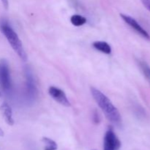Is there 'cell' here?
<instances>
[{
	"mask_svg": "<svg viewBox=\"0 0 150 150\" xmlns=\"http://www.w3.org/2000/svg\"><path fill=\"white\" fill-rule=\"evenodd\" d=\"M90 91L94 100L104 113L107 119L114 124L120 125L122 122L121 115L109 98L101 91L93 86L90 88Z\"/></svg>",
	"mask_w": 150,
	"mask_h": 150,
	"instance_id": "cell-1",
	"label": "cell"
},
{
	"mask_svg": "<svg viewBox=\"0 0 150 150\" xmlns=\"http://www.w3.org/2000/svg\"><path fill=\"white\" fill-rule=\"evenodd\" d=\"M0 30L2 32L3 35L5 36V38H7L10 46L14 50L15 52L17 54L19 58L22 61L26 62L27 55H26V53L23 48V44H22L18 35L5 20L1 21L0 22Z\"/></svg>",
	"mask_w": 150,
	"mask_h": 150,
	"instance_id": "cell-2",
	"label": "cell"
},
{
	"mask_svg": "<svg viewBox=\"0 0 150 150\" xmlns=\"http://www.w3.org/2000/svg\"><path fill=\"white\" fill-rule=\"evenodd\" d=\"M0 85L5 92H10L12 89L10 69L5 59H2L0 62Z\"/></svg>",
	"mask_w": 150,
	"mask_h": 150,
	"instance_id": "cell-3",
	"label": "cell"
},
{
	"mask_svg": "<svg viewBox=\"0 0 150 150\" xmlns=\"http://www.w3.org/2000/svg\"><path fill=\"white\" fill-rule=\"evenodd\" d=\"M120 147L121 142L113 129L109 128L104 136L103 150H120Z\"/></svg>",
	"mask_w": 150,
	"mask_h": 150,
	"instance_id": "cell-4",
	"label": "cell"
},
{
	"mask_svg": "<svg viewBox=\"0 0 150 150\" xmlns=\"http://www.w3.org/2000/svg\"><path fill=\"white\" fill-rule=\"evenodd\" d=\"M120 16L122 18V20L128 25L129 26L132 28L133 30L136 32H137L139 35L142 37V38H145L146 40H150V36L147 32L138 23L137 21L132 18L131 16H127V15L125 14H120Z\"/></svg>",
	"mask_w": 150,
	"mask_h": 150,
	"instance_id": "cell-5",
	"label": "cell"
},
{
	"mask_svg": "<svg viewBox=\"0 0 150 150\" xmlns=\"http://www.w3.org/2000/svg\"><path fill=\"white\" fill-rule=\"evenodd\" d=\"M48 93L54 100H56L61 105L65 107L70 106V103L67 99V95L64 93V91L62 90L61 89L57 87V86H51L48 89Z\"/></svg>",
	"mask_w": 150,
	"mask_h": 150,
	"instance_id": "cell-6",
	"label": "cell"
},
{
	"mask_svg": "<svg viewBox=\"0 0 150 150\" xmlns=\"http://www.w3.org/2000/svg\"><path fill=\"white\" fill-rule=\"evenodd\" d=\"M26 93L27 96L30 98V99L33 100L34 98H36L37 95V88L35 86V81H34L33 76L32 74L30 73L29 70H27V72L26 73Z\"/></svg>",
	"mask_w": 150,
	"mask_h": 150,
	"instance_id": "cell-7",
	"label": "cell"
},
{
	"mask_svg": "<svg viewBox=\"0 0 150 150\" xmlns=\"http://www.w3.org/2000/svg\"><path fill=\"white\" fill-rule=\"evenodd\" d=\"M0 109L6 123L8 125L13 126L14 125V120L13 118V111L10 105L5 102L3 103L0 107Z\"/></svg>",
	"mask_w": 150,
	"mask_h": 150,
	"instance_id": "cell-8",
	"label": "cell"
},
{
	"mask_svg": "<svg viewBox=\"0 0 150 150\" xmlns=\"http://www.w3.org/2000/svg\"><path fill=\"white\" fill-rule=\"evenodd\" d=\"M92 46L101 53H103L105 54H111V45L105 41H95L92 44Z\"/></svg>",
	"mask_w": 150,
	"mask_h": 150,
	"instance_id": "cell-9",
	"label": "cell"
},
{
	"mask_svg": "<svg viewBox=\"0 0 150 150\" xmlns=\"http://www.w3.org/2000/svg\"><path fill=\"white\" fill-rule=\"evenodd\" d=\"M42 143L44 144V150H57L58 149L57 143L48 137H42Z\"/></svg>",
	"mask_w": 150,
	"mask_h": 150,
	"instance_id": "cell-10",
	"label": "cell"
},
{
	"mask_svg": "<svg viewBox=\"0 0 150 150\" xmlns=\"http://www.w3.org/2000/svg\"><path fill=\"white\" fill-rule=\"evenodd\" d=\"M70 22L75 26H81L86 23V18L81 15H73L70 18Z\"/></svg>",
	"mask_w": 150,
	"mask_h": 150,
	"instance_id": "cell-11",
	"label": "cell"
},
{
	"mask_svg": "<svg viewBox=\"0 0 150 150\" xmlns=\"http://www.w3.org/2000/svg\"><path fill=\"white\" fill-rule=\"evenodd\" d=\"M138 64H139V67H140L141 70L143 73L144 76L146 77V79L150 82V67L146 64L145 62L142 61V60H139L138 61Z\"/></svg>",
	"mask_w": 150,
	"mask_h": 150,
	"instance_id": "cell-12",
	"label": "cell"
},
{
	"mask_svg": "<svg viewBox=\"0 0 150 150\" xmlns=\"http://www.w3.org/2000/svg\"><path fill=\"white\" fill-rule=\"evenodd\" d=\"M93 121L95 124H98L100 121V118L99 114H98L97 111H95L94 113V116H93Z\"/></svg>",
	"mask_w": 150,
	"mask_h": 150,
	"instance_id": "cell-13",
	"label": "cell"
},
{
	"mask_svg": "<svg viewBox=\"0 0 150 150\" xmlns=\"http://www.w3.org/2000/svg\"><path fill=\"white\" fill-rule=\"evenodd\" d=\"M142 4L150 12V0H141Z\"/></svg>",
	"mask_w": 150,
	"mask_h": 150,
	"instance_id": "cell-14",
	"label": "cell"
},
{
	"mask_svg": "<svg viewBox=\"0 0 150 150\" xmlns=\"http://www.w3.org/2000/svg\"><path fill=\"white\" fill-rule=\"evenodd\" d=\"M1 3L3 4V7H4L5 10H7L9 7V2H8V0H1Z\"/></svg>",
	"mask_w": 150,
	"mask_h": 150,
	"instance_id": "cell-15",
	"label": "cell"
},
{
	"mask_svg": "<svg viewBox=\"0 0 150 150\" xmlns=\"http://www.w3.org/2000/svg\"><path fill=\"white\" fill-rule=\"evenodd\" d=\"M0 136H1V137L4 136V131L1 128H0Z\"/></svg>",
	"mask_w": 150,
	"mask_h": 150,
	"instance_id": "cell-16",
	"label": "cell"
},
{
	"mask_svg": "<svg viewBox=\"0 0 150 150\" xmlns=\"http://www.w3.org/2000/svg\"><path fill=\"white\" fill-rule=\"evenodd\" d=\"M1 96V92H0V97Z\"/></svg>",
	"mask_w": 150,
	"mask_h": 150,
	"instance_id": "cell-17",
	"label": "cell"
}]
</instances>
